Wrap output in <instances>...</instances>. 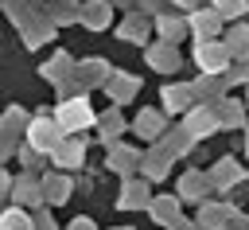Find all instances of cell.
<instances>
[{
	"label": "cell",
	"mask_w": 249,
	"mask_h": 230,
	"mask_svg": "<svg viewBox=\"0 0 249 230\" xmlns=\"http://www.w3.org/2000/svg\"><path fill=\"white\" fill-rule=\"evenodd\" d=\"M89 121H93V109H89L86 97H70V101L58 105V129H62V133H78V129H86Z\"/></svg>",
	"instance_id": "6da1fadb"
},
{
	"label": "cell",
	"mask_w": 249,
	"mask_h": 230,
	"mask_svg": "<svg viewBox=\"0 0 249 230\" xmlns=\"http://www.w3.org/2000/svg\"><path fill=\"white\" fill-rule=\"evenodd\" d=\"M58 140H62V129H58L54 121L39 117V121L31 125V144H35V148H54Z\"/></svg>",
	"instance_id": "7a4b0ae2"
},
{
	"label": "cell",
	"mask_w": 249,
	"mask_h": 230,
	"mask_svg": "<svg viewBox=\"0 0 249 230\" xmlns=\"http://www.w3.org/2000/svg\"><path fill=\"white\" fill-rule=\"evenodd\" d=\"M226 55H230L226 47L202 43V47H198V66H202V70H222V66H226Z\"/></svg>",
	"instance_id": "3957f363"
},
{
	"label": "cell",
	"mask_w": 249,
	"mask_h": 230,
	"mask_svg": "<svg viewBox=\"0 0 249 230\" xmlns=\"http://www.w3.org/2000/svg\"><path fill=\"white\" fill-rule=\"evenodd\" d=\"M0 230H31V218L23 211H4L0 214Z\"/></svg>",
	"instance_id": "277c9868"
},
{
	"label": "cell",
	"mask_w": 249,
	"mask_h": 230,
	"mask_svg": "<svg viewBox=\"0 0 249 230\" xmlns=\"http://www.w3.org/2000/svg\"><path fill=\"white\" fill-rule=\"evenodd\" d=\"M163 97H167V105H171V109H183V105L191 101V90H187V86H171Z\"/></svg>",
	"instance_id": "5b68a950"
},
{
	"label": "cell",
	"mask_w": 249,
	"mask_h": 230,
	"mask_svg": "<svg viewBox=\"0 0 249 230\" xmlns=\"http://www.w3.org/2000/svg\"><path fill=\"white\" fill-rule=\"evenodd\" d=\"M66 195H70V183L66 179H47V199L51 203H62Z\"/></svg>",
	"instance_id": "8992f818"
},
{
	"label": "cell",
	"mask_w": 249,
	"mask_h": 230,
	"mask_svg": "<svg viewBox=\"0 0 249 230\" xmlns=\"http://www.w3.org/2000/svg\"><path fill=\"white\" fill-rule=\"evenodd\" d=\"M58 164H66V168L82 164V144H66V148H58Z\"/></svg>",
	"instance_id": "52a82bcc"
},
{
	"label": "cell",
	"mask_w": 249,
	"mask_h": 230,
	"mask_svg": "<svg viewBox=\"0 0 249 230\" xmlns=\"http://www.w3.org/2000/svg\"><path fill=\"white\" fill-rule=\"evenodd\" d=\"M160 125H163V121H160L156 113H144V117H140V133H148V136H156V133H160Z\"/></svg>",
	"instance_id": "ba28073f"
},
{
	"label": "cell",
	"mask_w": 249,
	"mask_h": 230,
	"mask_svg": "<svg viewBox=\"0 0 249 230\" xmlns=\"http://www.w3.org/2000/svg\"><path fill=\"white\" fill-rule=\"evenodd\" d=\"M241 8H245L241 0H218V4H214V12H222V16H237Z\"/></svg>",
	"instance_id": "9c48e42d"
},
{
	"label": "cell",
	"mask_w": 249,
	"mask_h": 230,
	"mask_svg": "<svg viewBox=\"0 0 249 230\" xmlns=\"http://www.w3.org/2000/svg\"><path fill=\"white\" fill-rule=\"evenodd\" d=\"M16 195H19V199H39V187H35V183H31V179H23V183H19V191H16Z\"/></svg>",
	"instance_id": "30bf717a"
},
{
	"label": "cell",
	"mask_w": 249,
	"mask_h": 230,
	"mask_svg": "<svg viewBox=\"0 0 249 230\" xmlns=\"http://www.w3.org/2000/svg\"><path fill=\"white\" fill-rule=\"evenodd\" d=\"M191 125H195V133H206V125H210V117H206V113H195V117H191Z\"/></svg>",
	"instance_id": "8fae6325"
},
{
	"label": "cell",
	"mask_w": 249,
	"mask_h": 230,
	"mask_svg": "<svg viewBox=\"0 0 249 230\" xmlns=\"http://www.w3.org/2000/svg\"><path fill=\"white\" fill-rule=\"evenodd\" d=\"M4 187H8V179H4V172H0V195H4Z\"/></svg>",
	"instance_id": "7c38bea8"
}]
</instances>
